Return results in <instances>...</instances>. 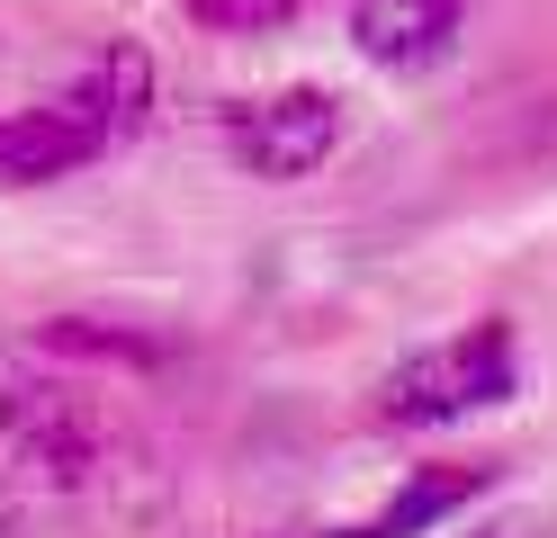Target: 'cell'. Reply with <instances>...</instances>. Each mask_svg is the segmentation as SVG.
Masks as SVG:
<instances>
[{
	"instance_id": "1",
	"label": "cell",
	"mask_w": 557,
	"mask_h": 538,
	"mask_svg": "<svg viewBox=\"0 0 557 538\" xmlns=\"http://www.w3.org/2000/svg\"><path fill=\"white\" fill-rule=\"evenodd\" d=\"M512 386H521V341H512L504 314H485V323H468V333L396 359V368L377 377V395H369V422L377 430H441L459 413L504 404Z\"/></svg>"
},
{
	"instance_id": "2",
	"label": "cell",
	"mask_w": 557,
	"mask_h": 538,
	"mask_svg": "<svg viewBox=\"0 0 557 538\" xmlns=\"http://www.w3.org/2000/svg\"><path fill=\"white\" fill-rule=\"evenodd\" d=\"M0 440L37 485H90L99 476V413L90 395L54 377H0Z\"/></svg>"
},
{
	"instance_id": "3",
	"label": "cell",
	"mask_w": 557,
	"mask_h": 538,
	"mask_svg": "<svg viewBox=\"0 0 557 538\" xmlns=\"http://www.w3.org/2000/svg\"><path fill=\"white\" fill-rule=\"evenodd\" d=\"M234 162L252 171V179H306V171H324V153L342 143V99L333 90H270V99H243L234 108Z\"/></svg>"
},
{
	"instance_id": "4",
	"label": "cell",
	"mask_w": 557,
	"mask_h": 538,
	"mask_svg": "<svg viewBox=\"0 0 557 538\" xmlns=\"http://www.w3.org/2000/svg\"><path fill=\"white\" fill-rule=\"evenodd\" d=\"M109 153V117H99L90 82L54 90L37 108H18V117H0V189H37V179H63L73 162Z\"/></svg>"
},
{
	"instance_id": "5",
	"label": "cell",
	"mask_w": 557,
	"mask_h": 538,
	"mask_svg": "<svg viewBox=\"0 0 557 538\" xmlns=\"http://www.w3.org/2000/svg\"><path fill=\"white\" fill-rule=\"evenodd\" d=\"M468 0H351V46L387 72H432L459 46Z\"/></svg>"
},
{
	"instance_id": "6",
	"label": "cell",
	"mask_w": 557,
	"mask_h": 538,
	"mask_svg": "<svg viewBox=\"0 0 557 538\" xmlns=\"http://www.w3.org/2000/svg\"><path fill=\"white\" fill-rule=\"evenodd\" d=\"M485 485H495V466H485V458H459V466H413V476L387 493V512H377L360 538H423V529H441L449 512H468Z\"/></svg>"
},
{
	"instance_id": "7",
	"label": "cell",
	"mask_w": 557,
	"mask_h": 538,
	"mask_svg": "<svg viewBox=\"0 0 557 538\" xmlns=\"http://www.w3.org/2000/svg\"><path fill=\"white\" fill-rule=\"evenodd\" d=\"M82 82H90V99H99V117H109V143H126V135H145V126H153L162 82H153V54H145V46L109 36V46L82 63Z\"/></svg>"
},
{
	"instance_id": "8",
	"label": "cell",
	"mask_w": 557,
	"mask_h": 538,
	"mask_svg": "<svg viewBox=\"0 0 557 538\" xmlns=\"http://www.w3.org/2000/svg\"><path fill=\"white\" fill-rule=\"evenodd\" d=\"M46 350L54 359H109V368H153L162 333H126V323H109V314H54L46 323Z\"/></svg>"
},
{
	"instance_id": "9",
	"label": "cell",
	"mask_w": 557,
	"mask_h": 538,
	"mask_svg": "<svg viewBox=\"0 0 557 538\" xmlns=\"http://www.w3.org/2000/svg\"><path fill=\"white\" fill-rule=\"evenodd\" d=\"M306 10V0H189V18L198 27H216V36H261V27H288Z\"/></svg>"
},
{
	"instance_id": "10",
	"label": "cell",
	"mask_w": 557,
	"mask_h": 538,
	"mask_svg": "<svg viewBox=\"0 0 557 538\" xmlns=\"http://www.w3.org/2000/svg\"><path fill=\"white\" fill-rule=\"evenodd\" d=\"M0 538H18V521H10V512H0Z\"/></svg>"
},
{
	"instance_id": "11",
	"label": "cell",
	"mask_w": 557,
	"mask_h": 538,
	"mask_svg": "<svg viewBox=\"0 0 557 538\" xmlns=\"http://www.w3.org/2000/svg\"><path fill=\"white\" fill-rule=\"evenodd\" d=\"M476 538H512V529H476Z\"/></svg>"
}]
</instances>
